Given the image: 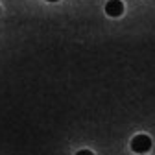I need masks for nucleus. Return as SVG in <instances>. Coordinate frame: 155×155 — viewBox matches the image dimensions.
<instances>
[{
	"label": "nucleus",
	"instance_id": "nucleus-1",
	"mask_svg": "<svg viewBox=\"0 0 155 155\" xmlns=\"http://www.w3.org/2000/svg\"><path fill=\"white\" fill-rule=\"evenodd\" d=\"M150 148H151V139L148 137V135H137V137H133L131 150L135 153H146Z\"/></svg>",
	"mask_w": 155,
	"mask_h": 155
},
{
	"label": "nucleus",
	"instance_id": "nucleus-2",
	"mask_svg": "<svg viewBox=\"0 0 155 155\" xmlns=\"http://www.w3.org/2000/svg\"><path fill=\"white\" fill-rule=\"evenodd\" d=\"M105 13L109 17H120L124 13V2L122 0H109L105 4Z\"/></svg>",
	"mask_w": 155,
	"mask_h": 155
},
{
	"label": "nucleus",
	"instance_id": "nucleus-4",
	"mask_svg": "<svg viewBox=\"0 0 155 155\" xmlns=\"http://www.w3.org/2000/svg\"><path fill=\"white\" fill-rule=\"evenodd\" d=\"M46 2H59V0H46Z\"/></svg>",
	"mask_w": 155,
	"mask_h": 155
},
{
	"label": "nucleus",
	"instance_id": "nucleus-3",
	"mask_svg": "<svg viewBox=\"0 0 155 155\" xmlns=\"http://www.w3.org/2000/svg\"><path fill=\"white\" fill-rule=\"evenodd\" d=\"M76 155H94L92 151H89V150H81V151H78Z\"/></svg>",
	"mask_w": 155,
	"mask_h": 155
}]
</instances>
